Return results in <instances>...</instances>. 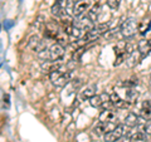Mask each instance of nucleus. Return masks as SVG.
I'll list each match as a JSON object with an SVG mask.
<instances>
[{"label": "nucleus", "instance_id": "1", "mask_svg": "<svg viewBox=\"0 0 151 142\" xmlns=\"http://www.w3.org/2000/svg\"><path fill=\"white\" fill-rule=\"evenodd\" d=\"M49 79L55 87H64L70 80V72L65 69H55L49 73Z\"/></svg>", "mask_w": 151, "mask_h": 142}, {"label": "nucleus", "instance_id": "2", "mask_svg": "<svg viewBox=\"0 0 151 142\" xmlns=\"http://www.w3.org/2000/svg\"><path fill=\"white\" fill-rule=\"evenodd\" d=\"M115 53H116V62L113 65H120L124 60H126L132 54V47L127 42H120L115 45Z\"/></svg>", "mask_w": 151, "mask_h": 142}, {"label": "nucleus", "instance_id": "3", "mask_svg": "<svg viewBox=\"0 0 151 142\" xmlns=\"http://www.w3.org/2000/svg\"><path fill=\"white\" fill-rule=\"evenodd\" d=\"M108 32V24H100L97 27H94L93 29H91L89 32H87L86 34L83 35L82 39L84 40V43H89V42H93L98 39L100 37L105 35Z\"/></svg>", "mask_w": 151, "mask_h": 142}, {"label": "nucleus", "instance_id": "4", "mask_svg": "<svg viewBox=\"0 0 151 142\" xmlns=\"http://www.w3.org/2000/svg\"><path fill=\"white\" fill-rule=\"evenodd\" d=\"M137 23H136V19L134 18H127L122 22V24L120 27V30H121V34L124 35L125 38H131L136 34L137 32Z\"/></svg>", "mask_w": 151, "mask_h": 142}, {"label": "nucleus", "instance_id": "5", "mask_svg": "<svg viewBox=\"0 0 151 142\" xmlns=\"http://www.w3.org/2000/svg\"><path fill=\"white\" fill-rule=\"evenodd\" d=\"M92 0H78L77 3L73 5V16L76 18H81L83 16L84 14H86V11H88L89 9L92 8Z\"/></svg>", "mask_w": 151, "mask_h": 142}, {"label": "nucleus", "instance_id": "6", "mask_svg": "<svg viewBox=\"0 0 151 142\" xmlns=\"http://www.w3.org/2000/svg\"><path fill=\"white\" fill-rule=\"evenodd\" d=\"M125 132H126V125H119L113 130H111L110 132H107V133L103 136V140H105V142H116L117 140L121 138V137L125 135Z\"/></svg>", "mask_w": 151, "mask_h": 142}, {"label": "nucleus", "instance_id": "7", "mask_svg": "<svg viewBox=\"0 0 151 142\" xmlns=\"http://www.w3.org/2000/svg\"><path fill=\"white\" fill-rule=\"evenodd\" d=\"M49 60H59L60 58H63L64 55V45L59 44V43H54L49 47Z\"/></svg>", "mask_w": 151, "mask_h": 142}, {"label": "nucleus", "instance_id": "8", "mask_svg": "<svg viewBox=\"0 0 151 142\" xmlns=\"http://www.w3.org/2000/svg\"><path fill=\"white\" fill-rule=\"evenodd\" d=\"M28 47H29L33 52H37V53H39V52L45 49L44 42L42 40L38 35H32L29 38V40H28Z\"/></svg>", "mask_w": 151, "mask_h": 142}, {"label": "nucleus", "instance_id": "9", "mask_svg": "<svg viewBox=\"0 0 151 142\" xmlns=\"http://www.w3.org/2000/svg\"><path fill=\"white\" fill-rule=\"evenodd\" d=\"M73 24H74L76 27H78L79 29L83 30L84 33H87V32H89L91 29H93V28H94V23H93L87 15L81 16V18H79V20L74 22Z\"/></svg>", "mask_w": 151, "mask_h": 142}, {"label": "nucleus", "instance_id": "10", "mask_svg": "<svg viewBox=\"0 0 151 142\" xmlns=\"http://www.w3.org/2000/svg\"><path fill=\"white\" fill-rule=\"evenodd\" d=\"M96 92H97V86L94 83H91L82 88V91L79 92V97H81L82 101H87V99L89 101L93 96H96Z\"/></svg>", "mask_w": 151, "mask_h": 142}, {"label": "nucleus", "instance_id": "11", "mask_svg": "<svg viewBox=\"0 0 151 142\" xmlns=\"http://www.w3.org/2000/svg\"><path fill=\"white\" fill-rule=\"evenodd\" d=\"M111 102H112V106L119 108V110H126V108L130 107V103L127 102L126 99L120 98V96L116 92H113L111 94Z\"/></svg>", "mask_w": 151, "mask_h": 142}, {"label": "nucleus", "instance_id": "12", "mask_svg": "<svg viewBox=\"0 0 151 142\" xmlns=\"http://www.w3.org/2000/svg\"><path fill=\"white\" fill-rule=\"evenodd\" d=\"M137 49H139V53L141 55V58H145L147 57L151 52V40L149 39H142L137 44Z\"/></svg>", "mask_w": 151, "mask_h": 142}, {"label": "nucleus", "instance_id": "13", "mask_svg": "<svg viewBox=\"0 0 151 142\" xmlns=\"http://www.w3.org/2000/svg\"><path fill=\"white\" fill-rule=\"evenodd\" d=\"M117 116L116 113L111 110H103L100 115V122H106V123H116Z\"/></svg>", "mask_w": 151, "mask_h": 142}, {"label": "nucleus", "instance_id": "14", "mask_svg": "<svg viewBox=\"0 0 151 142\" xmlns=\"http://www.w3.org/2000/svg\"><path fill=\"white\" fill-rule=\"evenodd\" d=\"M140 116L145 121L151 120V99L142 102V106H141V110H140Z\"/></svg>", "mask_w": 151, "mask_h": 142}, {"label": "nucleus", "instance_id": "15", "mask_svg": "<svg viewBox=\"0 0 151 142\" xmlns=\"http://www.w3.org/2000/svg\"><path fill=\"white\" fill-rule=\"evenodd\" d=\"M151 30V20L150 19H144L142 22L139 23L137 25V32L141 35H146Z\"/></svg>", "mask_w": 151, "mask_h": 142}, {"label": "nucleus", "instance_id": "16", "mask_svg": "<svg viewBox=\"0 0 151 142\" xmlns=\"http://www.w3.org/2000/svg\"><path fill=\"white\" fill-rule=\"evenodd\" d=\"M139 122H140L139 116L136 115V113H134V112L129 113V115L126 116V118H125V125L129 126V127H136L139 125Z\"/></svg>", "mask_w": 151, "mask_h": 142}, {"label": "nucleus", "instance_id": "17", "mask_svg": "<svg viewBox=\"0 0 151 142\" xmlns=\"http://www.w3.org/2000/svg\"><path fill=\"white\" fill-rule=\"evenodd\" d=\"M100 13H101V6L98 5V4H96V5H93V6L87 11L86 15L94 23V22H96L97 19H98V15H100Z\"/></svg>", "mask_w": 151, "mask_h": 142}, {"label": "nucleus", "instance_id": "18", "mask_svg": "<svg viewBox=\"0 0 151 142\" xmlns=\"http://www.w3.org/2000/svg\"><path fill=\"white\" fill-rule=\"evenodd\" d=\"M139 96H140V93L137 92V91H135L134 88L132 89H127L126 91V101L130 103H135L136 101H137V98H139Z\"/></svg>", "mask_w": 151, "mask_h": 142}, {"label": "nucleus", "instance_id": "19", "mask_svg": "<svg viewBox=\"0 0 151 142\" xmlns=\"http://www.w3.org/2000/svg\"><path fill=\"white\" fill-rule=\"evenodd\" d=\"M50 11H52V14H53L54 16H57V18H62V16L64 15V8H63L62 5H59L58 3L53 4V6H52Z\"/></svg>", "mask_w": 151, "mask_h": 142}, {"label": "nucleus", "instance_id": "20", "mask_svg": "<svg viewBox=\"0 0 151 142\" xmlns=\"http://www.w3.org/2000/svg\"><path fill=\"white\" fill-rule=\"evenodd\" d=\"M121 87L124 88H127V89H132L135 86H137V79H127V80H124V82L120 83Z\"/></svg>", "mask_w": 151, "mask_h": 142}, {"label": "nucleus", "instance_id": "21", "mask_svg": "<svg viewBox=\"0 0 151 142\" xmlns=\"http://www.w3.org/2000/svg\"><path fill=\"white\" fill-rule=\"evenodd\" d=\"M121 4V0H107V5L111 9H117Z\"/></svg>", "mask_w": 151, "mask_h": 142}, {"label": "nucleus", "instance_id": "22", "mask_svg": "<svg viewBox=\"0 0 151 142\" xmlns=\"http://www.w3.org/2000/svg\"><path fill=\"white\" fill-rule=\"evenodd\" d=\"M42 20H43V18H42V16H39V18H38L37 20H35L34 27L37 28V29H42V27L45 25V22H42Z\"/></svg>", "mask_w": 151, "mask_h": 142}, {"label": "nucleus", "instance_id": "23", "mask_svg": "<svg viewBox=\"0 0 151 142\" xmlns=\"http://www.w3.org/2000/svg\"><path fill=\"white\" fill-rule=\"evenodd\" d=\"M144 133L151 135V123H146V125L144 126Z\"/></svg>", "mask_w": 151, "mask_h": 142}, {"label": "nucleus", "instance_id": "24", "mask_svg": "<svg viewBox=\"0 0 151 142\" xmlns=\"http://www.w3.org/2000/svg\"><path fill=\"white\" fill-rule=\"evenodd\" d=\"M131 138H130V136H122L121 138H119L116 142H130Z\"/></svg>", "mask_w": 151, "mask_h": 142}, {"label": "nucleus", "instance_id": "25", "mask_svg": "<svg viewBox=\"0 0 151 142\" xmlns=\"http://www.w3.org/2000/svg\"><path fill=\"white\" fill-rule=\"evenodd\" d=\"M94 1H101V0H94Z\"/></svg>", "mask_w": 151, "mask_h": 142}]
</instances>
